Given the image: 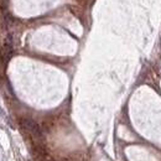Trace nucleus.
I'll return each mask as SVG.
<instances>
[{
	"label": "nucleus",
	"instance_id": "f257e3e1",
	"mask_svg": "<svg viewBox=\"0 0 161 161\" xmlns=\"http://www.w3.org/2000/svg\"><path fill=\"white\" fill-rule=\"evenodd\" d=\"M21 124L24 125V128L29 131H31L32 134H35L37 136H41V130H40V126L37 125V124L31 120V119H22L21 120Z\"/></svg>",
	"mask_w": 161,
	"mask_h": 161
}]
</instances>
